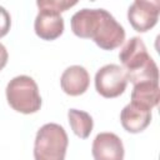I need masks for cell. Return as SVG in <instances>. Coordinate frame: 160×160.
Here are the masks:
<instances>
[{"mask_svg":"<svg viewBox=\"0 0 160 160\" xmlns=\"http://www.w3.org/2000/svg\"><path fill=\"white\" fill-rule=\"evenodd\" d=\"M72 32L82 39H92L104 50H114L125 40L124 28L105 9L84 8L70 20Z\"/></svg>","mask_w":160,"mask_h":160,"instance_id":"1","label":"cell"},{"mask_svg":"<svg viewBox=\"0 0 160 160\" xmlns=\"http://www.w3.org/2000/svg\"><path fill=\"white\" fill-rule=\"evenodd\" d=\"M119 59L126 71L128 81L134 85L145 81L159 82L158 65L149 55L141 38L134 36L129 39L120 50Z\"/></svg>","mask_w":160,"mask_h":160,"instance_id":"2","label":"cell"},{"mask_svg":"<svg viewBox=\"0 0 160 160\" xmlns=\"http://www.w3.org/2000/svg\"><path fill=\"white\" fill-rule=\"evenodd\" d=\"M69 139L62 126L55 122L42 125L35 136V160H64Z\"/></svg>","mask_w":160,"mask_h":160,"instance_id":"3","label":"cell"},{"mask_svg":"<svg viewBox=\"0 0 160 160\" xmlns=\"http://www.w3.org/2000/svg\"><path fill=\"white\" fill-rule=\"evenodd\" d=\"M9 105L22 114H34L41 108V98L35 80L28 75L12 78L6 86Z\"/></svg>","mask_w":160,"mask_h":160,"instance_id":"4","label":"cell"},{"mask_svg":"<svg viewBox=\"0 0 160 160\" xmlns=\"http://www.w3.org/2000/svg\"><path fill=\"white\" fill-rule=\"evenodd\" d=\"M128 85L126 71L116 65L108 64L100 68L95 74V88L96 91L108 99L121 95Z\"/></svg>","mask_w":160,"mask_h":160,"instance_id":"5","label":"cell"},{"mask_svg":"<svg viewBox=\"0 0 160 160\" xmlns=\"http://www.w3.org/2000/svg\"><path fill=\"white\" fill-rule=\"evenodd\" d=\"M160 2L158 0H135L128 10V20L130 25L139 32H145L154 28L159 18Z\"/></svg>","mask_w":160,"mask_h":160,"instance_id":"6","label":"cell"},{"mask_svg":"<svg viewBox=\"0 0 160 160\" xmlns=\"http://www.w3.org/2000/svg\"><path fill=\"white\" fill-rule=\"evenodd\" d=\"M91 152L95 160H122L124 145L114 132H100L92 141Z\"/></svg>","mask_w":160,"mask_h":160,"instance_id":"7","label":"cell"},{"mask_svg":"<svg viewBox=\"0 0 160 160\" xmlns=\"http://www.w3.org/2000/svg\"><path fill=\"white\" fill-rule=\"evenodd\" d=\"M34 29L40 39L55 40L64 31V19L58 11L40 9L34 21Z\"/></svg>","mask_w":160,"mask_h":160,"instance_id":"8","label":"cell"},{"mask_svg":"<svg viewBox=\"0 0 160 160\" xmlns=\"http://www.w3.org/2000/svg\"><path fill=\"white\" fill-rule=\"evenodd\" d=\"M61 89L70 96H78L84 94L90 84V76L88 70L80 65H71L66 68L60 78Z\"/></svg>","mask_w":160,"mask_h":160,"instance_id":"9","label":"cell"},{"mask_svg":"<svg viewBox=\"0 0 160 160\" xmlns=\"http://www.w3.org/2000/svg\"><path fill=\"white\" fill-rule=\"evenodd\" d=\"M120 121L126 131L131 134L141 132L149 126L151 121V110L130 102L121 110Z\"/></svg>","mask_w":160,"mask_h":160,"instance_id":"10","label":"cell"},{"mask_svg":"<svg viewBox=\"0 0 160 160\" xmlns=\"http://www.w3.org/2000/svg\"><path fill=\"white\" fill-rule=\"evenodd\" d=\"M159 82L145 81L134 85L131 91V102L151 110L159 102Z\"/></svg>","mask_w":160,"mask_h":160,"instance_id":"11","label":"cell"},{"mask_svg":"<svg viewBox=\"0 0 160 160\" xmlns=\"http://www.w3.org/2000/svg\"><path fill=\"white\" fill-rule=\"evenodd\" d=\"M68 118H69V124L76 136H79L80 139H86L91 134L94 122L90 114L82 110L70 109L68 111Z\"/></svg>","mask_w":160,"mask_h":160,"instance_id":"12","label":"cell"},{"mask_svg":"<svg viewBox=\"0 0 160 160\" xmlns=\"http://www.w3.org/2000/svg\"><path fill=\"white\" fill-rule=\"evenodd\" d=\"M36 5L39 9H49L58 12H62L69 8L76 5V1H68V0H38Z\"/></svg>","mask_w":160,"mask_h":160,"instance_id":"13","label":"cell"},{"mask_svg":"<svg viewBox=\"0 0 160 160\" xmlns=\"http://www.w3.org/2000/svg\"><path fill=\"white\" fill-rule=\"evenodd\" d=\"M11 26V18L10 14L6 11L4 6L0 5V38L5 36Z\"/></svg>","mask_w":160,"mask_h":160,"instance_id":"14","label":"cell"},{"mask_svg":"<svg viewBox=\"0 0 160 160\" xmlns=\"http://www.w3.org/2000/svg\"><path fill=\"white\" fill-rule=\"evenodd\" d=\"M8 58H9V55H8V50H6V48L0 42V70H2L4 66L6 65V62H8Z\"/></svg>","mask_w":160,"mask_h":160,"instance_id":"15","label":"cell"}]
</instances>
